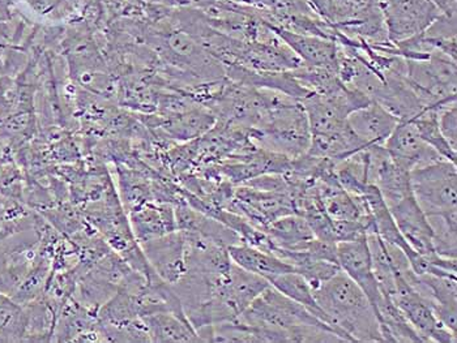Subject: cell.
Returning a JSON list of instances; mask_svg holds the SVG:
<instances>
[{"instance_id": "1", "label": "cell", "mask_w": 457, "mask_h": 343, "mask_svg": "<svg viewBox=\"0 0 457 343\" xmlns=\"http://www.w3.org/2000/svg\"><path fill=\"white\" fill-rule=\"evenodd\" d=\"M329 325L345 342H385L365 292L343 271L314 290Z\"/></svg>"}, {"instance_id": "2", "label": "cell", "mask_w": 457, "mask_h": 343, "mask_svg": "<svg viewBox=\"0 0 457 343\" xmlns=\"http://www.w3.org/2000/svg\"><path fill=\"white\" fill-rule=\"evenodd\" d=\"M253 142L290 159L306 154L312 145V132L301 101L273 109L261 128H253Z\"/></svg>"}, {"instance_id": "3", "label": "cell", "mask_w": 457, "mask_h": 343, "mask_svg": "<svg viewBox=\"0 0 457 343\" xmlns=\"http://www.w3.org/2000/svg\"><path fill=\"white\" fill-rule=\"evenodd\" d=\"M456 61L440 52L425 59H406V76L428 108L456 102Z\"/></svg>"}, {"instance_id": "4", "label": "cell", "mask_w": 457, "mask_h": 343, "mask_svg": "<svg viewBox=\"0 0 457 343\" xmlns=\"http://www.w3.org/2000/svg\"><path fill=\"white\" fill-rule=\"evenodd\" d=\"M411 192L428 217L457 212L456 163L440 161L411 171Z\"/></svg>"}, {"instance_id": "5", "label": "cell", "mask_w": 457, "mask_h": 343, "mask_svg": "<svg viewBox=\"0 0 457 343\" xmlns=\"http://www.w3.org/2000/svg\"><path fill=\"white\" fill-rule=\"evenodd\" d=\"M237 319L261 331H287L299 325H327L303 306L285 297L278 290L267 288Z\"/></svg>"}, {"instance_id": "6", "label": "cell", "mask_w": 457, "mask_h": 343, "mask_svg": "<svg viewBox=\"0 0 457 343\" xmlns=\"http://www.w3.org/2000/svg\"><path fill=\"white\" fill-rule=\"evenodd\" d=\"M395 303L409 324L413 326L414 331L421 337L422 342L455 343L457 334L453 333L439 322L430 303L405 280L400 269L395 268Z\"/></svg>"}, {"instance_id": "7", "label": "cell", "mask_w": 457, "mask_h": 343, "mask_svg": "<svg viewBox=\"0 0 457 343\" xmlns=\"http://www.w3.org/2000/svg\"><path fill=\"white\" fill-rule=\"evenodd\" d=\"M391 44L422 35L442 15L433 0H378Z\"/></svg>"}, {"instance_id": "8", "label": "cell", "mask_w": 457, "mask_h": 343, "mask_svg": "<svg viewBox=\"0 0 457 343\" xmlns=\"http://www.w3.org/2000/svg\"><path fill=\"white\" fill-rule=\"evenodd\" d=\"M227 209L246 218L262 232L276 219L297 213L289 193L256 190L245 184L237 185Z\"/></svg>"}, {"instance_id": "9", "label": "cell", "mask_w": 457, "mask_h": 343, "mask_svg": "<svg viewBox=\"0 0 457 343\" xmlns=\"http://www.w3.org/2000/svg\"><path fill=\"white\" fill-rule=\"evenodd\" d=\"M337 261L341 271L365 292L377 314V307L382 302L383 292L372 269L368 236L357 241L337 243Z\"/></svg>"}, {"instance_id": "10", "label": "cell", "mask_w": 457, "mask_h": 343, "mask_svg": "<svg viewBox=\"0 0 457 343\" xmlns=\"http://www.w3.org/2000/svg\"><path fill=\"white\" fill-rule=\"evenodd\" d=\"M146 260L161 280L174 285L186 273V241L182 232L140 243Z\"/></svg>"}, {"instance_id": "11", "label": "cell", "mask_w": 457, "mask_h": 343, "mask_svg": "<svg viewBox=\"0 0 457 343\" xmlns=\"http://www.w3.org/2000/svg\"><path fill=\"white\" fill-rule=\"evenodd\" d=\"M385 148L387 149L392 159L406 171L445 159L438 151L423 142L411 122L404 120H400L395 127L386 140Z\"/></svg>"}, {"instance_id": "12", "label": "cell", "mask_w": 457, "mask_h": 343, "mask_svg": "<svg viewBox=\"0 0 457 343\" xmlns=\"http://www.w3.org/2000/svg\"><path fill=\"white\" fill-rule=\"evenodd\" d=\"M270 28L297 54L303 64L337 72V42L317 36L298 35L280 28Z\"/></svg>"}, {"instance_id": "13", "label": "cell", "mask_w": 457, "mask_h": 343, "mask_svg": "<svg viewBox=\"0 0 457 343\" xmlns=\"http://www.w3.org/2000/svg\"><path fill=\"white\" fill-rule=\"evenodd\" d=\"M346 120L352 131L369 146L385 145L386 140L400 122L388 110L374 101L365 108L353 111Z\"/></svg>"}, {"instance_id": "14", "label": "cell", "mask_w": 457, "mask_h": 343, "mask_svg": "<svg viewBox=\"0 0 457 343\" xmlns=\"http://www.w3.org/2000/svg\"><path fill=\"white\" fill-rule=\"evenodd\" d=\"M131 230L139 243L177 232L176 209L168 202L149 201L132 210Z\"/></svg>"}, {"instance_id": "15", "label": "cell", "mask_w": 457, "mask_h": 343, "mask_svg": "<svg viewBox=\"0 0 457 343\" xmlns=\"http://www.w3.org/2000/svg\"><path fill=\"white\" fill-rule=\"evenodd\" d=\"M272 243L270 253L282 251H304L315 238L307 222L302 216L287 215L276 219L264 230Z\"/></svg>"}, {"instance_id": "16", "label": "cell", "mask_w": 457, "mask_h": 343, "mask_svg": "<svg viewBox=\"0 0 457 343\" xmlns=\"http://www.w3.org/2000/svg\"><path fill=\"white\" fill-rule=\"evenodd\" d=\"M231 261L245 271L261 275L270 281L276 275L295 272L289 264L282 261L273 253L263 251L246 243H237L228 247Z\"/></svg>"}, {"instance_id": "17", "label": "cell", "mask_w": 457, "mask_h": 343, "mask_svg": "<svg viewBox=\"0 0 457 343\" xmlns=\"http://www.w3.org/2000/svg\"><path fill=\"white\" fill-rule=\"evenodd\" d=\"M151 342H202L187 317L173 312H159L143 317Z\"/></svg>"}, {"instance_id": "18", "label": "cell", "mask_w": 457, "mask_h": 343, "mask_svg": "<svg viewBox=\"0 0 457 343\" xmlns=\"http://www.w3.org/2000/svg\"><path fill=\"white\" fill-rule=\"evenodd\" d=\"M268 282L270 283L272 288L284 294L285 297L290 298L298 305L303 306L315 317L329 325L327 314H324L323 309L320 308L317 299H315L314 290L301 274L295 272L284 273V274L270 278Z\"/></svg>"}, {"instance_id": "19", "label": "cell", "mask_w": 457, "mask_h": 343, "mask_svg": "<svg viewBox=\"0 0 457 343\" xmlns=\"http://www.w3.org/2000/svg\"><path fill=\"white\" fill-rule=\"evenodd\" d=\"M29 314L27 307L0 291V342L27 341Z\"/></svg>"}, {"instance_id": "20", "label": "cell", "mask_w": 457, "mask_h": 343, "mask_svg": "<svg viewBox=\"0 0 457 343\" xmlns=\"http://www.w3.org/2000/svg\"><path fill=\"white\" fill-rule=\"evenodd\" d=\"M214 125L216 118L211 112L203 109H190L171 117L166 122L165 128L171 139L187 142L207 134Z\"/></svg>"}, {"instance_id": "21", "label": "cell", "mask_w": 457, "mask_h": 343, "mask_svg": "<svg viewBox=\"0 0 457 343\" xmlns=\"http://www.w3.org/2000/svg\"><path fill=\"white\" fill-rule=\"evenodd\" d=\"M439 110L436 108H428L423 110L421 114L417 115L414 119L409 120L411 125L416 127L417 132L426 144L431 146L434 151H438L443 159L447 161L457 163V151L451 148L445 142L440 132L438 123Z\"/></svg>"}, {"instance_id": "22", "label": "cell", "mask_w": 457, "mask_h": 343, "mask_svg": "<svg viewBox=\"0 0 457 343\" xmlns=\"http://www.w3.org/2000/svg\"><path fill=\"white\" fill-rule=\"evenodd\" d=\"M433 229L434 249L445 258L457 256V212L428 217Z\"/></svg>"}, {"instance_id": "23", "label": "cell", "mask_w": 457, "mask_h": 343, "mask_svg": "<svg viewBox=\"0 0 457 343\" xmlns=\"http://www.w3.org/2000/svg\"><path fill=\"white\" fill-rule=\"evenodd\" d=\"M438 123L445 142L457 151V108L456 102L439 110Z\"/></svg>"}, {"instance_id": "24", "label": "cell", "mask_w": 457, "mask_h": 343, "mask_svg": "<svg viewBox=\"0 0 457 343\" xmlns=\"http://www.w3.org/2000/svg\"><path fill=\"white\" fill-rule=\"evenodd\" d=\"M334 225L337 243L357 241V239L363 238V236H368V229L362 222L334 221Z\"/></svg>"}, {"instance_id": "25", "label": "cell", "mask_w": 457, "mask_h": 343, "mask_svg": "<svg viewBox=\"0 0 457 343\" xmlns=\"http://www.w3.org/2000/svg\"><path fill=\"white\" fill-rule=\"evenodd\" d=\"M445 15H456V0H433Z\"/></svg>"}, {"instance_id": "26", "label": "cell", "mask_w": 457, "mask_h": 343, "mask_svg": "<svg viewBox=\"0 0 457 343\" xmlns=\"http://www.w3.org/2000/svg\"><path fill=\"white\" fill-rule=\"evenodd\" d=\"M3 153V144L2 142H0V156H2Z\"/></svg>"}]
</instances>
